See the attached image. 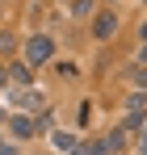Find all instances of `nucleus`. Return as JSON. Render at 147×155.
Masks as SVG:
<instances>
[{
    "label": "nucleus",
    "instance_id": "nucleus-1",
    "mask_svg": "<svg viewBox=\"0 0 147 155\" xmlns=\"http://www.w3.org/2000/svg\"><path fill=\"white\" fill-rule=\"evenodd\" d=\"M55 51H59V46H55V38L38 29V34H29V38L21 42V54H25L21 63H25V67H34V71H38L42 63H55Z\"/></svg>",
    "mask_w": 147,
    "mask_h": 155
},
{
    "label": "nucleus",
    "instance_id": "nucleus-17",
    "mask_svg": "<svg viewBox=\"0 0 147 155\" xmlns=\"http://www.w3.org/2000/svg\"><path fill=\"white\" fill-rule=\"evenodd\" d=\"M0 4H9V0H0Z\"/></svg>",
    "mask_w": 147,
    "mask_h": 155
},
{
    "label": "nucleus",
    "instance_id": "nucleus-5",
    "mask_svg": "<svg viewBox=\"0 0 147 155\" xmlns=\"http://www.w3.org/2000/svg\"><path fill=\"white\" fill-rule=\"evenodd\" d=\"M9 101L21 105V109H42V92L38 88H21V92H9Z\"/></svg>",
    "mask_w": 147,
    "mask_h": 155
},
{
    "label": "nucleus",
    "instance_id": "nucleus-15",
    "mask_svg": "<svg viewBox=\"0 0 147 155\" xmlns=\"http://www.w3.org/2000/svg\"><path fill=\"white\" fill-rule=\"evenodd\" d=\"M139 63H143V67H147V42H143V46H139Z\"/></svg>",
    "mask_w": 147,
    "mask_h": 155
},
{
    "label": "nucleus",
    "instance_id": "nucleus-7",
    "mask_svg": "<svg viewBox=\"0 0 147 155\" xmlns=\"http://www.w3.org/2000/svg\"><path fill=\"white\" fill-rule=\"evenodd\" d=\"M101 143L109 147V155H118V151H122V147H126V130H122V126H118V130H109V134H105Z\"/></svg>",
    "mask_w": 147,
    "mask_h": 155
},
{
    "label": "nucleus",
    "instance_id": "nucleus-19",
    "mask_svg": "<svg viewBox=\"0 0 147 155\" xmlns=\"http://www.w3.org/2000/svg\"><path fill=\"white\" fill-rule=\"evenodd\" d=\"M42 155H46V151H42Z\"/></svg>",
    "mask_w": 147,
    "mask_h": 155
},
{
    "label": "nucleus",
    "instance_id": "nucleus-9",
    "mask_svg": "<svg viewBox=\"0 0 147 155\" xmlns=\"http://www.w3.org/2000/svg\"><path fill=\"white\" fill-rule=\"evenodd\" d=\"M126 113H139V117H147V97H143V92H130V97H126Z\"/></svg>",
    "mask_w": 147,
    "mask_h": 155
},
{
    "label": "nucleus",
    "instance_id": "nucleus-10",
    "mask_svg": "<svg viewBox=\"0 0 147 155\" xmlns=\"http://www.w3.org/2000/svg\"><path fill=\"white\" fill-rule=\"evenodd\" d=\"M130 84H135V92H147V67H143V63L130 67Z\"/></svg>",
    "mask_w": 147,
    "mask_h": 155
},
{
    "label": "nucleus",
    "instance_id": "nucleus-3",
    "mask_svg": "<svg viewBox=\"0 0 147 155\" xmlns=\"http://www.w3.org/2000/svg\"><path fill=\"white\" fill-rule=\"evenodd\" d=\"M38 130H34V117L29 113H13L9 117V134L4 138H13V143H25V138H34Z\"/></svg>",
    "mask_w": 147,
    "mask_h": 155
},
{
    "label": "nucleus",
    "instance_id": "nucleus-14",
    "mask_svg": "<svg viewBox=\"0 0 147 155\" xmlns=\"http://www.w3.org/2000/svg\"><path fill=\"white\" fill-rule=\"evenodd\" d=\"M147 42V21H139V46Z\"/></svg>",
    "mask_w": 147,
    "mask_h": 155
},
{
    "label": "nucleus",
    "instance_id": "nucleus-2",
    "mask_svg": "<svg viewBox=\"0 0 147 155\" xmlns=\"http://www.w3.org/2000/svg\"><path fill=\"white\" fill-rule=\"evenodd\" d=\"M88 25H93V29H88V34H93V42H109V38L118 34V13H114V8H97Z\"/></svg>",
    "mask_w": 147,
    "mask_h": 155
},
{
    "label": "nucleus",
    "instance_id": "nucleus-16",
    "mask_svg": "<svg viewBox=\"0 0 147 155\" xmlns=\"http://www.w3.org/2000/svg\"><path fill=\"white\" fill-rule=\"evenodd\" d=\"M139 151H147V134H139Z\"/></svg>",
    "mask_w": 147,
    "mask_h": 155
},
{
    "label": "nucleus",
    "instance_id": "nucleus-8",
    "mask_svg": "<svg viewBox=\"0 0 147 155\" xmlns=\"http://www.w3.org/2000/svg\"><path fill=\"white\" fill-rule=\"evenodd\" d=\"M50 138H55V147H59V151H72L76 143H80L72 130H50Z\"/></svg>",
    "mask_w": 147,
    "mask_h": 155
},
{
    "label": "nucleus",
    "instance_id": "nucleus-6",
    "mask_svg": "<svg viewBox=\"0 0 147 155\" xmlns=\"http://www.w3.org/2000/svg\"><path fill=\"white\" fill-rule=\"evenodd\" d=\"M67 13H72L76 21H93V13H97V0H67Z\"/></svg>",
    "mask_w": 147,
    "mask_h": 155
},
{
    "label": "nucleus",
    "instance_id": "nucleus-4",
    "mask_svg": "<svg viewBox=\"0 0 147 155\" xmlns=\"http://www.w3.org/2000/svg\"><path fill=\"white\" fill-rule=\"evenodd\" d=\"M4 80L29 88V84H34V67H25V63H4Z\"/></svg>",
    "mask_w": 147,
    "mask_h": 155
},
{
    "label": "nucleus",
    "instance_id": "nucleus-11",
    "mask_svg": "<svg viewBox=\"0 0 147 155\" xmlns=\"http://www.w3.org/2000/svg\"><path fill=\"white\" fill-rule=\"evenodd\" d=\"M13 46H17V38L4 29V34H0V54H13Z\"/></svg>",
    "mask_w": 147,
    "mask_h": 155
},
{
    "label": "nucleus",
    "instance_id": "nucleus-18",
    "mask_svg": "<svg viewBox=\"0 0 147 155\" xmlns=\"http://www.w3.org/2000/svg\"><path fill=\"white\" fill-rule=\"evenodd\" d=\"M143 4H147V0H143Z\"/></svg>",
    "mask_w": 147,
    "mask_h": 155
},
{
    "label": "nucleus",
    "instance_id": "nucleus-12",
    "mask_svg": "<svg viewBox=\"0 0 147 155\" xmlns=\"http://www.w3.org/2000/svg\"><path fill=\"white\" fill-rule=\"evenodd\" d=\"M0 155H21V151H17V143H13V138H4V134H0Z\"/></svg>",
    "mask_w": 147,
    "mask_h": 155
},
{
    "label": "nucleus",
    "instance_id": "nucleus-13",
    "mask_svg": "<svg viewBox=\"0 0 147 155\" xmlns=\"http://www.w3.org/2000/svg\"><path fill=\"white\" fill-rule=\"evenodd\" d=\"M67 155H88V143L80 138V143H76V147H72V151H67Z\"/></svg>",
    "mask_w": 147,
    "mask_h": 155
}]
</instances>
